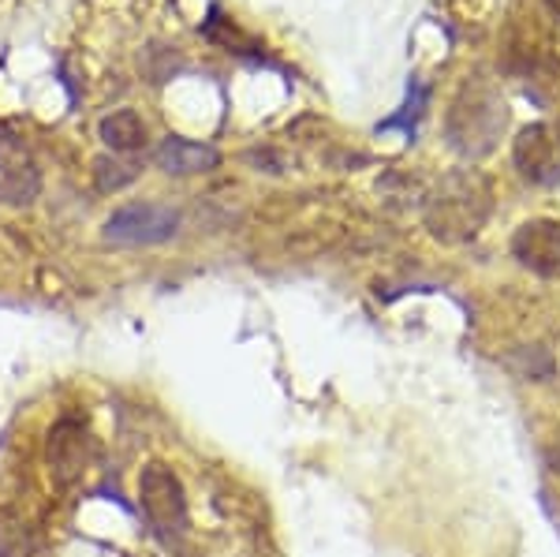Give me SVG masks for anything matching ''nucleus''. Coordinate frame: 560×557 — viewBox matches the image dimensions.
I'll return each mask as SVG.
<instances>
[{"label": "nucleus", "mask_w": 560, "mask_h": 557, "mask_svg": "<svg viewBox=\"0 0 560 557\" xmlns=\"http://www.w3.org/2000/svg\"><path fill=\"white\" fill-rule=\"evenodd\" d=\"M493 210V192L482 173L475 169H459L448 173L438 187L427 195L422 206V221H427L430 236L441 244H467L486 229Z\"/></svg>", "instance_id": "1"}, {"label": "nucleus", "mask_w": 560, "mask_h": 557, "mask_svg": "<svg viewBox=\"0 0 560 557\" xmlns=\"http://www.w3.org/2000/svg\"><path fill=\"white\" fill-rule=\"evenodd\" d=\"M504 128V105L486 83H467L459 90L448 113V139L459 154L478 158L486 150H493L497 135Z\"/></svg>", "instance_id": "2"}, {"label": "nucleus", "mask_w": 560, "mask_h": 557, "mask_svg": "<svg viewBox=\"0 0 560 557\" xmlns=\"http://www.w3.org/2000/svg\"><path fill=\"white\" fill-rule=\"evenodd\" d=\"M139 506L161 535H179L187 527V494L165 464H147L139 475Z\"/></svg>", "instance_id": "3"}, {"label": "nucleus", "mask_w": 560, "mask_h": 557, "mask_svg": "<svg viewBox=\"0 0 560 557\" xmlns=\"http://www.w3.org/2000/svg\"><path fill=\"white\" fill-rule=\"evenodd\" d=\"M176 229H179V213L173 206L131 202L105 221V240L120 247H147V244H165V240H173Z\"/></svg>", "instance_id": "4"}, {"label": "nucleus", "mask_w": 560, "mask_h": 557, "mask_svg": "<svg viewBox=\"0 0 560 557\" xmlns=\"http://www.w3.org/2000/svg\"><path fill=\"white\" fill-rule=\"evenodd\" d=\"M512 161L530 184H557L560 179V128L557 124H530L512 142Z\"/></svg>", "instance_id": "5"}, {"label": "nucleus", "mask_w": 560, "mask_h": 557, "mask_svg": "<svg viewBox=\"0 0 560 557\" xmlns=\"http://www.w3.org/2000/svg\"><path fill=\"white\" fill-rule=\"evenodd\" d=\"M512 258L530 269L538 277H549L557 281L560 277V221L549 218H535V221H523L512 236Z\"/></svg>", "instance_id": "6"}, {"label": "nucleus", "mask_w": 560, "mask_h": 557, "mask_svg": "<svg viewBox=\"0 0 560 557\" xmlns=\"http://www.w3.org/2000/svg\"><path fill=\"white\" fill-rule=\"evenodd\" d=\"M45 464H49V479L57 483L60 490L75 487V483L83 479V472L90 464V438L75 419H65V423L52 427L49 445H45Z\"/></svg>", "instance_id": "7"}, {"label": "nucleus", "mask_w": 560, "mask_h": 557, "mask_svg": "<svg viewBox=\"0 0 560 557\" xmlns=\"http://www.w3.org/2000/svg\"><path fill=\"white\" fill-rule=\"evenodd\" d=\"M158 161L161 173L168 176H195V173H210V169L221 165V154L206 142H191V139H179V135H168L165 142L158 147Z\"/></svg>", "instance_id": "8"}, {"label": "nucleus", "mask_w": 560, "mask_h": 557, "mask_svg": "<svg viewBox=\"0 0 560 557\" xmlns=\"http://www.w3.org/2000/svg\"><path fill=\"white\" fill-rule=\"evenodd\" d=\"M102 142L108 150H120V154H128V150H139L142 142H147V124H142V116L135 109H116L113 116H105L102 120Z\"/></svg>", "instance_id": "9"}, {"label": "nucleus", "mask_w": 560, "mask_h": 557, "mask_svg": "<svg viewBox=\"0 0 560 557\" xmlns=\"http://www.w3.org/2000/svg\"><path fill=\"white\" fill-rule=\"evenodd\" d=\"M97 179H102L105 192H116V187L131 184L135 169L131 165H116V161H97Z\"/></svg>", "instance_id": "10"}, {"label": "nucleus", "mask_w": 560, "mask_h": 557, "mask_svg": "<svg viewBox=\"0 0 560 557\" xmlns=\"http://www.w3.org/2000/svg\"><path fill=\"white\" fill-rule=\"evenodd\" d=\"M422 102H427V90H422L419 83H411L408 86V105H404V113L400 116H388L382 128H396V124H404V128H408V116L415 120V116H419V109H422Z\"/></svg>", "instance_id": "11"}, {"label": "nucleus", "mask_w": 560, "mask_h": 557, "mask_svg": "<svg viewBox=\"0 0 560 557\" xmlns=\"http://www.w3.org/2000/svg\"><path fill=\"white\" fill-rule=\"evenodd\" d=\"M546 8H549V12H553V20L560 23V0H546Z\"/></svg>", "instance_id": "12"}, {"label": "nucleus", "mask_w": 560, "mask_h": 557, "mask_svg": "<svg viewBox=\"0 0 560 557\" xmlns=\"http://www.w3.org/2000/svg\"><path fill=\"white\" fill-rule=\"evenodd\" d=\"M553 468L560 472V434H557V442H553Z\"/></svg>", "instance_id": "13"}]
</instances>
